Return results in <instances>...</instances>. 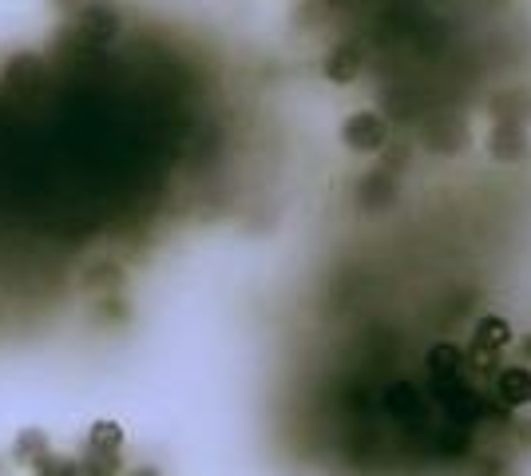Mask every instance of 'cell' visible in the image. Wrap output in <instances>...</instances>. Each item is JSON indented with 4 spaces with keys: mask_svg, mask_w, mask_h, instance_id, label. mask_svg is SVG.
<instances>
[{
    "mask_svg": "<svg viewBox=\"0 0 531 476\" xmlns=\"http://www.w3.org/2000/svg\"><path fill=\"white\" fill-rule=\"evenodd\" d=\"M341 143L357 155H373L389 143V123L377 116V112H353V116L341 123Z\"/></svg>",
    "mask_w": 531,
    "mask_h": 476,
    "instance_id": "cell-1",
    "label": "cell"
},
{
    "mask_svg": "<svg viewBox=\"0 0 531 476\" xmlns=\"http://www.w3.org/2000/svg\"><path fill=\"white\" fill-rule=\"evenodd\" d=\"M512 346V326L500 318V314H484L480 322H476V330H472V361L480 365V369H492L496 365V354L500 350H508Z\"/></svg>",
    "mask_w": 531,
    "mask_h": 476,
    "instance_id": "cell-2",
    "label": "cell"
},
{
    "mask_svg": "<svg viewBox=\"0 0 531 476\" xmlns=\"http://www.w3.org/2000/svg\"><path fill=\"white\" fill-rule=\"evenodd\" d=\"M488 155L496 163H520L528 155V131L520 119H500L492 131H488Z\"/></svg>",
    "mask_w": 531,
    "mask_h": 476,
    "instance_id": "cell-3",
    "label": "cell"
},
{
    "mask_svg": "<svg viewBox=\"0 0 531 476\" xmlns=\"http://www.w3.org/2000/svg\"><path fill=\"white\" fill-rule=\"evenodd\" d=\"M361 64H365V48L361 40H341L329 56H325V80L329 84H353L361 76Z\"/></svg>",
    "mask_w": 531,
    "mask_h": 476,
    "instance_id": "cell-4",
    "label": "cell"
},
{
    "mask_svg": "<svg viewBox=\"0 0 531 476\" xmlns=\"http://www.w3.org/2000/svg\"><path fill=\"white\" fill-rule=\"evenodd\" d=\"M80 32H84V40H92V44L115 40V36H119V12H115L111 4H104V0L84 4V8H80Z\"/></svg>",
    "mask_w": 531,
    "mask_h": 476,
    "instance_id": "cell-5",
    "label": "cell"
},
{
    "mask_svg": "<svg viewBox=\"0 0 531 476\" xmlns=\"http://www.w3.org/2000/svg\"><path fill=\"white\" fill-rule=\"evenodd\" d=\"M464 369H468V354L456 350L452 342H440V346L428 350V373H432V381L440 389H452L464 377Z\"/></svg>",
    "mask_w": 531,
    "mask_h": 476,
    "instance_id": "cell-6",
    "label": "cell"
},
{
    "mask_svg": "<svg viewBox=\"0 0 531 476\" xmlns=\"http://www.w3.org/2000/svg\"><path fill=\"white\" fill-rule=\"evenodd\" d=\"M496 397L508 409H528L531 405V369L528 365H508L496 377Z\"/></svg>",
    "mask_w": 531,
    "mask_h": 476,
    "instance_id": "cell-7",
    "label": "cell"
},
{
    "mask_svg": "<svg viewBox=\"0 0 531 476\" xmlns=\"http://www.w3.org/2000/svg\"><path fill=\"white\" fill-rule=\"evenodd\" d=\"M421 389L413 385V381H397V385H389L385 389V413L389 417H397V421H413V417H421Z\"/></svg>",
    "mask_w": 531,
    "mask_h": 476,
    "instance_id": "cell-8",
    "label": "cell"
},
{
    "mask_svg": "<svg viewBox=\"0 0 531 476\" xmlns=\"http://www.w3.org/2000/svg\"><path fill=\"white\" fill-rule=\"evenodd\" d=\"M357 199H361V207L381 211V207H389V203L397 199V179H393L389 171H373V175L357 187Z\"/></svg>",
    "mask_w": 531,
    "mask_h": 476,
    "instance_id": "cell-9",
    "label": "cell"
},
{
    "mask_svg": "<svg viewBox=\"0 0 531 476\" xmlns=\"http://www.w3.org/2000/svg\"><path fill=\"white\" fill-rule=\"evenodd\" d=\"M44 457H52L48 437H44L40 429H24V433L16 437V445H12V461L24 465V469H36V465H44Z\"/></svg>",
    "mask_w": 531,
    "mask_h": 476,
    "instance_id": "cell-10",
    "label": "cell"
},
{
    "mask_svg": "<svg viewBox=\"0 0 531 476\" xmlns=\"http://www.w3.org/2000/svg\"><path fill=\"white\" fill-rule=\"evenodd\" d=\"M88 449H104V453H119L123 449V429L115 421H96L88 433Z\"/></svg>",
    "mask_w": 531,
    "mask_h": 476,
    "instance_id": "cell-11",
    "label": "cell"
},
{
    "mask_svg": "<svg viewBox=\"0 0 531 476\" xmlns=\"http://www.w3.org/2000/svg\"><path fill=\"white\" fill-rule=\"evenodd\" d=\"M123 469V461H119V453H104V449H88V457H84V473L88 476H115Z\"/></svg>",
    "mask_w": 531,
    "mask_h": 476,
    "instance_id": "cell-12",
    "label": "cell"
},
{
    "mask_svg": "<svg viewBox=\"0 0 531 476\" xmlns=\"http://www.w3.org/2000/svg\"><path fill=\"white\" fill-rule=\"evenodd\" d=\"M80 465L68 457H44V465H36V476H76Z\"/></svg>",
    "mask_w": 531,
    "mask_h": 476,
    "instance_id": "cell-13",
    "label": "cell"
},
{
    "mask_svg": "<svg viewBox=\"0 0 531 476\" xmlns=\"http://www.w3.org/2000/svg\"><path fill=\"white\" fill-rule=\"evenodd\" d=\"M520 350H524V357L531 361V338H524V342H520Z\"/></svg>",
    "mask_w": 531,
    "mask_h": 476,
    "instance_id": "cell-14",
    "label": "cell"
},
{
    "mask_svg": "<svg viewBox=\"0 0 531 476\" xmlns=\"http://www.w3.org/2000/svg\"><path fill=\"white\" fill-rule=\"evenodd\" d=\"M131 476H159L155 469H139V473H131Z\"/></svg>",
    "mask_w": 531,
    "mask_h": 476,
    "instance_id": "cell-15",
    "label": "cell"
},
{
    "mask_svg": "<svg viewBox=\"0 0 531 476\" xmlns=\"http://www.w3.org/2000/svg\"><path fill=\"white\" fill-rule=\"evenodd\" d=\"M329 4H341V0H329Z\"/></svg>",
    "mask_w": 531,
    "mask_h": 476,
    "instance_id": "cell-16",
    "label": "cell"
}]
</instances>
